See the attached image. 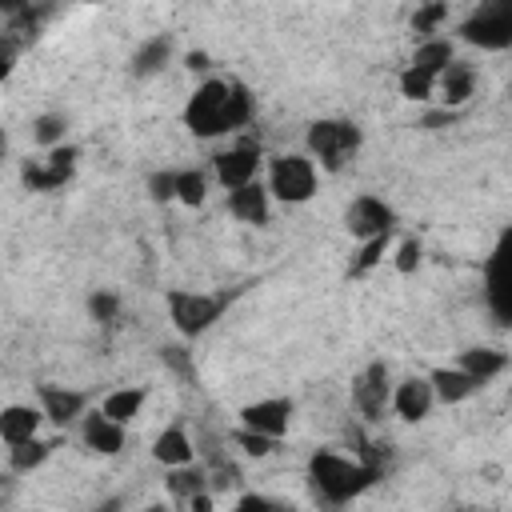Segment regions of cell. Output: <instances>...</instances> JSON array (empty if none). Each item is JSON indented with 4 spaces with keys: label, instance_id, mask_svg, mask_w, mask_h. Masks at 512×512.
<instances>
[{
    "label": "cell",
    "instance_id": "cell-22",
    "mask_svg": "<svg viewBox=\"0 0 512 512\" xmlns=\"http://www.w3.org/2000/svg\"><path fill=\"white\" fill-rule=\"evenodd\" d=\"M456 364L484 388V384L496 380L512 360H508V352H500V348H464V352L456 356Z\"/></svg>",
    "mask_w": 512,
    "mask_h": 512
},
{
    "label": "cell",
    "instance_id": "cell-35",
    "mask_svg": "<svg viewBox=\"0 0 512 512\" xmlns=\"http://www.w3.org/2000/svg\"><path fill=\"white\" fill-rule=\"evenodd\" d=\"M148 196H152V200H160V204L176 200V172H172V168L152 172V176H148Z\"/></svg>",
    "mask_w": 512,
    "mask_h": 512
},
{
    "label": "cell",
    "instance_id": "cell-20",
    "mask_svg": "<svg viewBox=\"0 0 512 512\" xmlns=\"http://www.w3.org/2000/svg\"><path fill=\"white\" fill-rule=\"evenodd\" d=\"M152 460L160 468H184V464H196V448H192V436L184 424H168L160 428V436L152 440Z\"/></svg>",
    "mask_w": 512,
    "mask_h": 512
},
{
    "label": "cell",
    "instance_id": "cell-42",
    "mask_svg": "<svg viewBox=\"0 0 512 512\" xmlns=\"http://www.w3.org/2000/svg\"><path fill=\"white\" fill-rule=\"evenodd\" d=\"M144 512H168V508H164V504H148Z\"/></svg>",
    "mask_w": 512,
    "mask_h": 512
},
{
    "label": "cell",
    "instance_id": "cell-6",
    "mask_svg": "<svg viewBox=\"0 0 512 512\" xmlns=\"http://www.w3.org/2000/svg\"><path fill=\"white\" fill-rule=\"evenodd\" d=\"M460 40L480 52H504L512 48V0H484L460 20Z\"/></svg>",
    "mask_w": 512,
    "mask_h": 512
},
{
    "label": "cell",
    "instance_id": "cell-14",
    "mask_svg": "<svg viewBox=\"0 0 512 512\" xmlns=\"http://www.w3.org/2000/svg\"><path fill=\"white\" fill-rule=\"evenodd\" d=\"M224 208H228L232 220L264 228L272 220V192H268L264 180H256V184H244L236 192H224Z\"/></svg>",
    "mask_w": 512,
    "mask_h": 512
},
{
    "label": "cell",
    "instance_id": "cell-17",
    "mask_svg": "<svg viewBox=\"0 0 512 512\" xmlns=\"http://www.w3.org/2000/svg\"><path fill=\"white\" fill-rule=\"evenodd\" d=\"M472 92H476V68H472L468 60L448 64V68L440 72V80H436V100H440V108H448V112H460V108L472 100Z\"/></svg>",
    "mask_w": 512,
    "mask_h": 512
},
{
    "label": "cell",
    "instance_id": "cell-27",
    "mask_svg": "<svg viewBox=\"0 0 512 512\" xmlns=\"http://www.w3.org/2000/svg\"><path fill=\"white\" fill-rule=\"evenodd\" d=\"M32 144L44 148V152L68 144V116H64V112H40V116L32 120Z\"/></svg>",
    "mask_w": 512,
    "mask_h": 512
},
{
    "label": "cell",
    "instance_id": "cell-28",
    "mask_svg": "<svg viewBox=\"0 0 512 512\" xmlns=\"http://www.w3.org/2000/svg\"><path fill=\"white\" fill-rule=\"evenodd\" d=\"M52 448H56V440H40V436L28 440V444H16V448H8V468L20 472V476L24 472H36L52 456Z\"/></svg>",
    "mask_w": 512,
    "mask_h": 512
},
{
    "label": "cell",
    "instance_id": "cell-38",
    "mask_svg": "<svg viewBox=\"0 0 512 512\" xmlns=\"http://www.w3.org/2000/svg\"><path fill=\"white\" fill-rule=\"evenodd\" d=\"M184 68L188 72H196V76H204L208 80V68H212V60H208V52H200V48H192L188 56H184Z\"/></svg>",
    "mask_w": 512,
    "mask_h": 512
},
{
    "label": "cell",
    "instance_id": "cell-7",
    "mask_svg": "<svg viewBox=\"0 0 512 512\" xmlns=\"http://www.w3.org/2000/svg\"><path fill=\"white\" fill-rule=\"evenodd\" d=\"M264 168H268V156H264L260 140H236V144H228L224 152L212 156V176H216V184L224 192H236L244 184H256Z\"/></svg>",
    "mask_w": 512,
    "mask_h": 512
},
{
    "label": "cell",
    "instance_id": "cell-18",
    "mask_svg": "<svg viewBox=\"0 0 512 512\" xmlns=\"http://www.w3.org/2000/svg\"><path fill=\"white\" fill-rule=\"evenodd\" d=\"M40 424H44L40 404H8L0 412V440H4V448H16V444L36 440L40 436Z\"/></svg>",
    "mask_w": 512,
    "mask_h": 512
},
{
    "label": "cell",
    "instance_id": "cell-19",
    "mask_svg": "<svg viewBox=\"0 0 512 512\" xmlns=\"http://www.w3.org/2000/svg\"><path fill=\"white\" fill-rule=\"evenodd\" d=\"M428 380H432V392H436V404H464L480 392V384L460 368V364H440V368H428Z\"/></svg>",
    "mask_w": 512,
    "mask_h": 512
},
{
    "label": "cell",
    "instance_id": "cell-10",
    "mask_svg": "<svg viewBox=\"0 0 512 512\" xmlns=\"http://www.w3.org/2000/svg\"><path fill=\"white\" fill-rule=\"evenodd\" d=\"M76 160H80V148H76V144H60V148L44 152L40 160H24L20 180H24V188H32V192H56V188H64V184L72 180Z\"/></svg>",
    "mask_w": 512,
    "mask_h": 512
},
{
    "label": "cell",
    "instance_id": "cell-21",
    "mask_svg": "<svg viewBox=\"0 0 512 512\" xmlns=\"http://www.w3.org/2000/svg\"><path fill=\"white\" fill-rule=\"evenodd\" d=\"M144 400H148V388H144V384H124V388H112L96 408H100L108 420H116V424H124V428H128V424L140 416Z\"/></svg>",
    "mask_w": 512,
    "mask_h": 512
},
{
    "label": "cell",
    "instance_id": "cell-37",
    "mask_svg": "<svg viewBox=\"0 0 512 512\" xmlns=\"http://www.w3.org/2000/svg\"><path fill=\"white\" fill-rule=\"evenodd\" d=\"M160 360L168 364V368H176L180 376H196V368H192V352H184V348H160Z\"/></svg>",
    "mask_w": 512,
    "mask_h": 512
},
{
    "label": "cell",
    "instance_id": "cell-36",
    "mask_svg": "<svg viewBox=\"0 0 512 512\" xmlns=\"http://www.w3.org/2000/svg\"><path fill=\"white\" fill-rule=\"evenodd\" d=\"M232 512H292V508L276 504L272 496H260V492H244V496L236 500V508H232Z\"/></svg>",
    "mask_w": 512,
    "mask_h": 512
},
{
    "label": "cell",
    "instance_id": "cell-34",
    "mask_svg": "<svg viewBox=\"0 0 512 512\" xmlns=\"http://www.w3.org/2000/svg\"><path fill=\"white\" fill-rule=\"evenodd\" d=\"M420 264H424V244H420L416 236H404V240L392 248V268H396L400 276H412Z\"/></svg>",
    "mask_w": 512,
    "mask_h": 512
},
{
    "label": "cell",
    "instance_id": "cell-32",
    "mask_svg": "<svg viewBox=\"0 0 512 512\" xmlns=\"http://www.w3.org/2000/svg\"><path fill=\"white\" fill-rule=\"evenodd\" d=\"M84 308H88V316H92L96 324H116V316H120V296H116L112 288H96V292H88Z\"/></svg>",
    "mask_w": 512,
    "mask_h": 512
},
{
    "label": "cell",
    "instance_id": "cell-11",
    "mask_svg": "<svg viewBox=\"0 0 512 512\" xmlns=\"http://www.w3.org/2000/svg\"><path fill=\"white\" fill-rule=\"evenodd\" d=\"M292 412H296L292 396H260V400H248L236 416H240V428L272 436V440H284L288 428H292Z\"/></svg>",
    "mask_w": 512,
    "mask_h": 512
},
{
    "label": "cell",
    "instance_id": "cell-13",
    "mask_svg": "<svg viewBox=\"0 0 512 512\" xmlns=\"http://www.w3.org/2000/svg\"><path fill=\"white\" fill-rule=\"evenodd\" d=\"M432 408H436V392H432L428 372H424V376H404V380H396V388H392V412H396L404 424L428 420Z\"/></svg>",
    "mask_w": 512,
    "mask_h": 512
},
{
    "label": "cell",
    "instance_id": "cell-1",
    "mask_svg": "<svg viewBox=\"0 0 512 512\" xmlns=\"http://www.w3.org/2000/svg\"><path fill=\"white\" fill-rule=\"evenodd\" d=\"M252 124V92L236 76H208L192 88L184 104V128L196 140L232 136Z\"/></svg>",
    "mask_w": 512,
    "mask_h": 512
},
{
    "label": "cell",
    "instance_id": "cell-33",
    "mask_svg": "<svg viewBox=\"0 0 512 512\" xmlns=\"http://www.w3.org/2000/svg\"><path fill=\"white\" fill-rule=\"evenodd\" d=\"M232 444H236L244 456H252V460H264V456H272V452L280 448V440L260 436V432H248V428H240V424H236V432H232Z\"/></svg>",
    "mask_w": 512,
    "mask_h": 512
},
{
    "label": "cell",
    "instance_id": "cell-3",
    "mask_svg": "<svg viewBox=\"0 0 512 512\" xmlns=\"http://www.w3.org/2000/svg\"><path fill=\"white\" fill-rule=\"evenodd\" d=\"M360 148H364V132L356 120L344 116H320L304 132V152L320 172H344L360 156Z\"/></svg>",
    "mask_w": 512,
    "mask_h": 512
},
{
    "label": "cell",
    "instance_id": "cell-15",
    "mask_svg": "<svg viewBox=\"0 0 512 512\" xmlns=\"http://www.w3.org/2000/svg\"><path fill=\"white\" fill-rule=\"evenodd\" d=\"M80 440H84V448L96 452V456H120L124 444H128V428L116 424V420H108L100 408H92V412L80 420Z\"/></svg>",
    "mask_w": 512,
    "mask_h": 512
},
{
    "label": "cell",
    "instance_id": "cell-2",
    "mask_svg": "<svg viewBox=\"0 0 512 512\" xmlns=\"http://www.w3.org/2000/svg\"><path fill=\"white\" fill-rule=\"evenodd\" d=\"M376 480H380V468H372V464H364L356 456H344L336 448H320L308 460V484H312L316 500L320 504H332V508L356 500Z\"/></svg>",
    "mask_w": 512,
    "mask_h": 512
},
{
    "label": "cell",
    "instance_id": "cell-40",
    "mask_svg": "<svg viewBox=\"0 0 512 512\" xmlns=\"http://www.w3.org/2000/svg\"><path fill=\"white\" fill-rule=\"evenodd\" d=\"M452 120H456V112L440 108V112H428V116H424V128H436V124H452Z\"/></svg>",
    "mask_w": 512,
    "mask_h": 512
},
{
    "label": "cell",
    "instance_id": "cell-9",
    "mask_svg": "<svg viewBox=\"0 0 512 512\" xmlns=\"http://www.w3.org/2000/svg\"><path fill=\"white\" fill-rule=\"evenodd\" d=\"M344 228H348V236H352L356 244L376 240V236H392V232H396V208H392L388 200L372 196V192H360V196H352L348 208H344Z\"/></svg>",
    "mask_w": 512,
    "mask_h": 512
},
{
    "label": "cell",
    "instance_id": "cell-12",
    "mask_svg": "<svg viewBox=\"0 0 512 512\" xmlns=\"http://www.w3.org/2000/svg\"><path fill=\"white\" fill-rule=\"evenodd\" d=\"M36 404H40L44 420L56 424V428H68V424L88 416V392L68 388V384H40L36 388Z\"/></svg>",
    "mask_w": 512,
    "mask_h": 512
},
{
    "label": "cell",
    "instance_id": "cell-43",
    "mask_svg": "<svg viewBox=\"0 0 512 512\" xmlns=\"http://www.w3.org/2000/svg\"><path fill=\"white\" fill-rule=\"evenodd\" d=\"M92 512H112V508H92Z\"/></svg>",
    "mask_w": 512,
    "mask_h": 512
},
{
    "label": "cell",
    "instance_id": "cell-16",
    "mask_svg": "<svg viewBox=\"0 0 512 512\" xmlns=\"http://www.w3.org/2000/svg\"><path fill=\"white\" fill-rule=\"evenodd\" d=\"M172 52H176L172 32H152L148 40L136 44V52H132V60H128V76H132V80H152V76H160V72L172 64Z\"/></svg>",
    "mask_w": 512,
    "mask_h": 512
},
{
    "label": "cell",
    "instance_id": "cell-39",
    "mask_svg": "<svg viewBox=\"0 0 512 512\" xmlns=\"http://www.w3.org/2000/svg\"><path fill=\"white\" fill-rule=\"evenodd\" d=\"M184 508H188V512H212V508H216V492H200V496H192Z\"/></svg>",
    "mask_w": 512,
    "mask_h": 512
},
{
    "label": "cell",
    "instance_id": "cell-5",
    "mask_svg": "<svg viewBox=\"0 0 512 512\" xmlns=\"http://www.w3.org/2000/svg\"><path fill=\"white\" fill-rule=\"evenodd\" d=\"M164 308H168V320L172 328L184 336V340H196L204 336L228 308V296L224 292H192V288H168L164 292Z\"/></svg>",
    "mask_w": 512,
    "mask_h": 512
},
{
    "label": "cell",
    "instance_id": "cell-4",
    "mask_svg": "<svg viewBox=\"0 0 512 512\" xmlns=\"http://www.w3.org/2000/svg\"><path fill=\"white\" fill-rule=\"evenodd\" d=\"M264 184H268L272 200H280V204H308L316 196L320 168L312 164L308 152H276V156H268Z\"/></svg>",
    "mask_w": 512,
    "mask_h": 512
},
{
    "label": "cell",
    "instance_id": "cell-29",
    "mask_svg": "<svg viewBox=\"0 0 512 512\" xmlns=\"http://www.w3.org/2000/svg\"><path fill=\"white\" fill-rule=\"evenodd\" d=\"M176 200L184 208H200L208 200V172L204 168H176Z\"/></svg>",
    "mask_w": 512,
    "mask_h": 512
},
{
    "label": "cell",
    "instance_id": "cell-23",
    "mask_svg": "<svg viewBox=\"0 0 512 512\" xmlns=\"http://www.w3.org/2000/svg\"><path fill=\"white\" fill-rule=\"evenodd\" d=\"M460 56H456V40L452 36H432V40H420L416 44V52H412V68H424V72H432L436 80H440V72L448 68V64H456Z\"/></svg>",
    "mask_w": 512,
    "mask_h": 512
},
{
    "label": "cell",
    "instance_id": "cell-26",
    "mask_svg": "<svg viewBox=\"0 0 512 512\" xmlns=\"http://www.w3.org/2000/svg\"><path fill=\"white\" fill-rule=\"evenodd\" d=\"M392 252V236H376V240H364L356 244V256L348 260V280H364L372 268L384 264V256Z\"/></svg>",
    "mask_w": 512,
    "mask_h": 512
},
{
    "label": "cell",
    "instance_id": "cell-41",
    "mask_svg": "<svg viewBox=\"0 0 512 512\" xmlns=\"http://www.w3.org/2000/svg\"><path fill=\"white\" fill-rule=\"evenodd\" d=\"M452 512H484V508H476V504H460V508H452Z\"/></svg>",
    "mask_w": 512,
    "mask_h": 512
},
{
    "label": "cell",
    "instance_id": "cell-24",
    "mask_svg": "<svg viewBox=\"0 0 512 512\" xmlns=\"http://www.w3.org/2000/svg\"><path fill=\"white\" fill-rule=\"evenodd\" d=\"M164 488H168V496H172V500L188 504L192 496L212 492V480H208V468H204V464H184V468H168Z\"/></svg>",
    "mask_w": 512,
    "mask_h": 512
},
{
    "label": "cell",
    "instance_id": "cell-30",
    "mask_svg": "<svg viewBox=\"0 0 512 512\" xmlns=\"http://www.w3.org/2000/svg\"><path fill=\"white\" fill-rule=\"evenodd\" d=\"M444 24H448V4L436 0V4H420L412 12V32H416V44L420 40H432V36H444Z\"/></svg>",
    "mask_w": 512,
    "mask_h": 512
},
{
    "label": "cell",
    "instance_id": "cell-31",
    "mask_svg": "<svg viewBox=\"0 0 512 512\" xmlns=\"http://www.w3.org/2000/svg\"><path fill=\"white\" fill-rule=\"evenodd\" d=\"M396 84H400V96H404V100H420V104H424V100H436V76L424 72V68H412V64H408Z\"/></svg>",
    "mask_w": 512,
    "mask_h": 512
},
{
    "label": "cell",
    "instance_id": "cell-25",
    "mask_svg": "<svg viewBox=\"0 0 512 512\" xmlns=\"http://www.w3.org/2000/svg\"><path fill=\"white\" fill-rule=\"evenodd\" d=\"M492 300L504 316H512V236L504 240V248L492 260Z\"/></svg>",
    "mask_w": 512,
    "mask_h": 512
},
{
    "label": "cell",
    "instance_id": "cell-8",
    "mask_svg": "<svg viewBox=\"0 0 512 512\" xmlns=\"http://www.w3.org/2000/svg\"><path fill=\"white\" fill-rule=\"evenodd\" d=\"M392 368L384 364V360H368L356 376H352V408L368 420V424H376L388 408H392Z\"/></svg>",
    "mask_w": 512,
    "mask_h": 512
}]
</instances>
